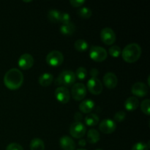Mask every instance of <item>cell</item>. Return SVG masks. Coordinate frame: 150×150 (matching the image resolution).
I'll return each instance as SVG.
<instances>
[{"instance_id": "26", "label": "cell", "mask_w": 150, "mask_h": 150, "mask_svg": "<svg viewBox=\"0 0 150 150\" xmlns=\"http://www.w3.org/2000/svg\"><path fill=\"white\" fill-rule=\"evenodd\" d=\"M75 76H76V78H77L79 80H84L86 78V76H87V72H86V70L84 67H79L76 70Z\"/></svg>"}, {"instance_id": "17", "label": "cell", "mask_w": 150, "mask_h": 150, "mask_svg": "<svg viewBox=\"0 0 150 150\" xmlns=\"http://www.w3.org/2000/svg\"><path fill=\"white\" fill-rule=\"evenodd\" d=\"M95 108V103L90 99L83 100L79 105V109L81 112L85 114H89Z\"/></svg>"}, {"instance_id": "7", "label": "cell", "mask_w": 150, "mask_h": 150, "mask_svg": "<svg viewBox=\"0 0 150 150\" xmlns=\"http://www.w3.org/2000/svg\"><path fill=\"white\" fill-rule=\"evenodd\" d=\"M71 95L75 100H82L86 95V88L85 85L82 83H75L72 88Z\"/></svg>"}, {"instance_id": "38", "label": "cell", "mask_w": 150, "mask_h": 150, "mask_svg": "<svg viewBox=\"0 0 150 150\" xmlns=\"http://www.w3.org/2000/svg\"><path fill=\"white\" fill-rule=\"evenodd\" d=\"M96 150H103V149H96Z\"/></svg>"}, {"instance_id": "34", "label": "cell", "mask_w": 150, "mask_h": 150, "mask_svg": "<svg viewBox=\"0 0 150 150\" xmlns=\"http://www.w3.org/2000/svg\"><path fill=\"white\" fill-rule=\"evenodd\" d=\"M74 119H75V120H76V122H81V121L82 119H83V116H82V114H81L80 112H77L75 114Z\"/></svg>"}, {"instance_id": "23", "label": "cell", "mask_w": 150, "mask_h": 150, "mask_svg": "<svg viewBox=\"0 0 150 150\" xmlns=\"http://www.w3.org/2000/svg\"><path fill=\"white\" fill-rule=\"evenodd\" d=\"M88 46H89L88 43L84 40H78L74 43V47L76 51L81 53L86 51L87 50Z\"/></svg>"}, {"instance_id": "4", "label": "cell", "mask_w": 150, "mask_h": 150, "mask_svg": "<svg viewBox=\"0 0 150 150\" xmlns=\"http://www.w3.org/2000/svg\"><path fill=\"white\" fill-rule=\"evenodd\" d=\"M89 57L95 62H101L106 59L108 57V53L105 51V48L101 46H94L91 47L89 50Z\"/></svg>"}, {"instance_id": "10", "label": "cell", "mask_w": 150, "mask_h": 150, "mask_svg": "<svg viewBox=\"0 0 150 150\" xmlns=\"http://www.w3.org/2000/svg\"><path fill=\"white\" fill-rule=\"evenodd\" d=\"M55 98L62 104H66L70 101V94L68 89L65 86H59L55 90Z\"/></svg>"}, {"instance_id": "12", "label": "cell", "mask_w": 150, "mask_h": 150, "mask_svg": "<svg viewBox=\"0 0 150 150\" xmlns=\"http://www.w3.org/2000/svg\"><path fill=\"white\" fill-rule=\"evenodd\" d=\"M18 64L21 70H29L34 64L33 57L29 54H23L19 58Z\"/></svg>"}, {"instance_id": "31", "label": "cell", "mask_w": 150, "mask_h": 150, "mask_svg": "<svg viewBox=\"0 0 150 150\" xmlns=\"http://www.w3.org/2000/svg\"><path fill=\"white\" fill-rule=\"evenodd\" d=\"M59 22L62 23V24H65V23H70V16L68 14V13H61Z\"/></svg>"}, {"instance_id": "33", "label": "cell", "mask_w": 150, "mask_h": 150, "mask_svg": "<svg viewBox=\"0 0 150 150\" xmlns=\"http://www.w3.org/2000/svg\"><path fill=\"white\" fill-rule=\"evenodd\" d=\"M70 2L73 7H79L83 5L85 3V1L84 0H71Z\"/></svg>"}, {"instance_id": "13", "label": "cell", "mask_w": 150, "mask_h": 150, "mask_svg": "<svg viewBox=\"0 0 150 150\" xmlns=\"http://www.w3.org/2000/svg\"><path fill=\"white\" fill-rule=\"evenodd\" d=\"M131 92L135 96L143 98L147 95L148 86L142 82H136L132 86Z\"/></svg>"}, {"instance_id": "1", "label": "cell", "mask_w": 150, "mask_h": 150, "mask_svg": "<svg viewBox=\"0 0 150 150\" xmlns=\"http://www.w3.org/2000/svg\"><path fill=\"white\" fill-rule=\"evenodd\" d=\"M23 82V76L20 70L12 68L5 73L4 76V83L7 89L16 90L21 86Z\"/></svg>"}, {"instance_id": "24", "label": "cell", "mask_w": 150, "mask_h": 150, "mask_svg": "<svg viewBox=\"0 0 150 150\" xmlns=\"http://www.w3.org/2000/svg\"><path fill=\"white\" fill-rule=\"evenodd\" d=\"M61 13H60L59 10H51L48 13V19H49L50 21L53 22V23L59 22Z\"/></svg>"}, {"instance_id": "35", "label": "cell", "mask_w": 150, "mask_h": 150, "mask_svg": "<svg viewBox=\"0 0 150 150\" xmlns=\"http://www.w3.org/2000/svg\"><path fill=\"white\" fill-rule=\"evenodd\" d=\"M98 74H99V72H98V69L93 68L90 70V75L92 76L91 78H97Z\"/></svg>"}, {"instance_id": "6", "label": "cell", "mask_w": 150, "mask_h": 150, "mask_svg": "<svg viewBox=\"0 0 150 150\" xmlns=\"http://www.w3.org/2000/svg\"><path fill=\"white\" fill-rule=\"evenodd\" d=\"M86 129L84 125L81 122H75L70 125V133L76 139H81L86 134Z\"/></svg>"}, {"instance_id": "30", "label": "cell", "mask_w": 150, "mask_h": 150, "mask_svg": "<svg viewBox=\"0 0 150 150\" xmlns=\"http://www.w3.org/2000/svg\"><path fill=\"white\" fill-rule=\"evenodd\" d=\"M125 112H124V111H117V112L114 114V119L116 122H122L123 120L125 119Z\"/></svg>"}, {"instance_id": "3", "label": "cell", "mask_w": 150, "mask_h": 150, "mask_svg": "<svg viewBox=\"0 0 150 150\" xmlns=\"http://www.w3.org/2000/svg\"><path fill=\"white\" fill-rule=\"evenodd\" d=\"M76 78L75 73L71 70H64L56 79L55 84L62 86H71L76 82Z\"/></svg>"}, {"instance_id": "28", "label": "cell", "mask_w": 150, "mask_h": 150, "mask_svg": "<svg viewBox=\"0 0 150 150\" xmlns=\"http://www.w3.org/2000/svg\"><path fill=\"white\" fill-rule=\"evenodd\" d=\"M149 105H150L149 99L144 100L142 101V104H141V109H142V112L147 116H149L150 114Z\"/></svg>"}, {"instance_id": "25", "label": "cell", "mask_w": 150, "mask_h": 150, "mask_svg": "<svg viewBox=\"0 0 150 150\" xmlns=\"http://www.w3.org/2000/svg\"><path fill=\"white\" fill-rule=\"evenodd\" d=\"M92 14V10H90L88 7H81V8L79 9L78 10V15H79L80 17H81L82 18H85V19H88L91 17Z\"/></svg>"}, {"instance_id": "14", "label": "cell", "mask_w": 150, "mask_h": 150, "mask_svg": "<svg viewBox=\"0 0 150 150\" xmlns=\"http://www.w3.org/2000/svg\"><path fill=\"white\" fill-rule=\"evenodd\" d=\"M103 83L108 89H112L117 86L118 79L114 73H107L103 77Z\"/></svg>"}, {"instance_id": "18", "label": "cell", "mask_w": 150, "mask_h": 150, "mask_svg": "<svg viewBox=\"0 0 150 150\" xmlns=\"http://www.w3.org/2000/svg\"><path fill=\"white\" fill-rule=\"evenodd\" d=\"M53 80H54L53 75L51 74V73H45L40 76L39 79H38V82L42 86L46 87V86H50Z\"/></svg>"}, {"instance_id": "32", "label": "cell", "mask_w": 150, "mask_h": 150, "mask_svg": "<svg viewBox=\"0 0 150 150\" xmlns=\"http://www.w3.org/2000/svg\"><path fill=\"white\" fill-rule=\"evenodd\" d=\"M6 150H23L21 145L17 143L10 144L6 148Z\"/></svg>"}, {"instance_id": "19", "label": "cell", "mask_w": 150, "mask_h": 150, "mask_svg": "<svg viewBox=\"0 0 150 150\" xmlns=\"http://www.w3.org/2000/svg\"><path fill=\"white\" fill-rule=\"evenodd\" d=\"M76 31V26L73 23L62 24L60 27V32L64 36H71Z\"/></svg>"}, {"instance_id": "36", "label": "cell", "mask_w": 150, "mask_h": 150, "mask_svg": "<svg viewBox=\"0 0 150 150\" xmlns=\"http://www.w3.org/2000/svg\"><path fill=\"white\" fill-rule=\"evenodd\" d=\"M86 140H83V139H81L79 142V144L81 146H84L86 145Z\"/></svg>"}, {"instance_id": "16", "label": "cell", "mask_w": 150, "mask_h": 150, "mask_svg": "<svg viewBox=\"0 0 150 150\" xmlns=\"http://www.w3.org/2000/svg\"><path fill=\"white\" fill-rule=\"evenodd\" d=\"M139 105V100L136 97H130L125 102V108L127 111H135Z\"/></svg>"}, {"instance_id": "20", "label": "cell", "mask_w": 150, "mask_h": 150, "mask_svg": "<svg viewBox=\"0 0 150 150\" xmlns=\"http://www.w3.org/2000/svg\"><path fill=\"white\" fill-rule=\"evenodd\" d=\"M87 142L89 144H96L100 141V136L99 132L95 129H90L87 133Z\"/></svg>"}, {"instance_id": "21", "label": "cell", "mask_w": 150, "mask_h": 150, "mask_svg": "<svg viewBox=\"0 0 150 150\" xmlns=\"http://www.w3.org/2000/svg\"><path fill=\"white\" fill-rule=\"evenodd\" d=\"M31 150H45V144L43 141L38 138L32 139L30 143Z\"/></svg>"}, {"instance_id": "15", "label": "cell", "mask_w": 150, "mask_h": 150, "mask_svg": "<svg viewBox=\"0 0 150 150\" xmlns=\"http://www.w3.org/2000/svg\"><path fill=\"white\" fill-rule=\"evenodd\" d=\"M59 145L63 150H74L76 149V143L69 136H62L59 140Z\"/></svg>"}, {"instance_id": "2", "label": "cell", "mask_w": 150, "mask_h": 150, "mask_svg": "<svg viewBox=\"0 0 150 150\" xmlns=\"http://www.w3.org/2000/svg\"><path fill=\"white\" fill-rule=\"evenodd\" d=\"M121 54L122 59L126 62H136L139 59L142 55V48L139 44L130 43L125 47Z\"/></svg>"}, {"instance_id": "5", "label": "cell", "mask_w": 150, "mask_h": 150, "mask_svg": "<svg viewBox=\"0 0 150 150\" xmlns=\"http://www.w3.org/2000/svg\"><path fill=\"white\" fill-rule=\"evenodd\" d=\"M64 56L59 51H52L47 55L46 62L51 67H58L62 64Z\"/></svg>"}, {"instance_id": "27", "label": "cell", "mask_w": 150, "mask_h": 150, "mask_svg": "<svg viewBox=\"0 0 150 150\" xmlns=\"http://www.w3.org/2000/svg\"><path fill=\"white\" fill-rule=\"evenodd\" d=\"M108 53L110 55L114 58H117L120 57L122 54L121 48L118 46V45H113L108 50Z\"/></svg>"}, {"instance_id": "11", "label": "cell", "mask_w": 150, "mask_h": 150, "mask_svg": "<svg viewBox=\"0 0 150 150\" xmlns=\"http://www.w3.org/2000/svg\"><path fill=\"white\" fill-rule=\"evenodd\" d=\"M116 128H117V125L115 122L108 119L103 120L99 125L100 130L104 134H111L115 131Z\"/></svg>"}, {"instance_id": "9", "label": "cell", "mask_w": 150, "mask_h": 150, "mask_svg": "<svg viewBox=\"0 0 150 150\" xmlns=\"http://www.w3.org/2000/svg\"><path fill=\"white\" fill-rule=\"evenodd\" d=\"M88 90L92 95H98L103 92L102 82L98 78H91L86 84Z\"/></svg>"}, {"instance_id": "37", "label": "cell", "mask_w": 150, "mask_h": 150, "mask_svg": "<svg viewBox=\"0 0 150 150\" xmlns=\"http://www.w3.org/2000/svg\"><path fill=\"white\" fill-rule=\"evenodd\" d=\"M77 150H86V149H77Z\"/></svg>"}, {"instance_id": "22", "label": "cell", "mask_w": 150, "mask_h": 150, "mask_svg": "<svg viewBox=\"0 0 150 150\" xmlns=\"http://www.w3.org/2000/svg\"><path fill=\"white\" fill-rule=\"evenodd\" d=\"M84 122L86 125L95 126L99 123V117L95 114H89L85 117Z\"/></svg>"}, {"instance_id": "8", "label": "cell", "mask_w": 150, "mask_h": 150, "mask_svg": "<svg viewBox=\"0 0 150 150\" xmlns=\"http://www.w3.org/2000/svg\"><path fill=\"white\" fill-rule=\"evenodd\" d=\"M100 38L102 42L105 45H112L116 41V34L111 28H104L101 30Z\"/></svg>"}, {"instance_id": "29", "label": "cell", "mask_w": 150, "mask_h": 150, "mask_svg": "<svg viewBox=\"0 0 150 150\" xmlns=\"http://www.w3.org/2000/svg\"><path fill=\"white\" fill-rule=\"evenodd\" d=\"M149 143L146 144L144 142H138L132 148V150H149Z\"/></svg>"}]
</instances>
